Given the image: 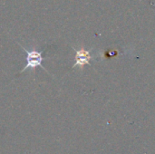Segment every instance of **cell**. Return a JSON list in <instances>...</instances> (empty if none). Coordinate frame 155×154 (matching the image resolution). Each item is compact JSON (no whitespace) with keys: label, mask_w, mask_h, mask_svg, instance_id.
I'll return each instance as SVG.
<instances>
[{"label":"cell","mask_w":155,"mask_h":154,"mask_svg":"<svg viewBox=\"0 0 155 154\" xmlns=\"http://www.w3.org/2000/svg\"><path fill=\"white\" fill-rule=\"evenodd\" d=\"M21 46V44H19ZM23 48V50L25 52L26 54V64L25 65V67L19 72L20 74L24 73L25 70L30 69L32 71L35 70L36 67H41L43 70L46 71L44 67H43V61L45 60L44 56H43V52L41 51H37L35 48H33L32 50H26L24 46H21Z\"/></svg>","instance_id":"cell-1"},{"label":"cell","mask_w":155,"mask_h":154,"mask_svg":"<svg viewBox=\"0 0 155 154\" xmlns=\"http://www.w3.org/2000/svg\"><path fill=\"white\" fill-rule=\"evenodd\" d=\"M75 63L73 67L80 66L83 67L84 64H88L90 63V59L93 58V56L90 54V51H86L84 49L75 50Z\"/></svg>","instance_id":"cell-2"}]
</instances>
